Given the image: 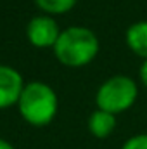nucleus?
Wrapping results in <instances>:
<instances>
[{
    "label": "nucleus",
    "instance_id": "obj_7",
    "mask_svg": "<svg viewBox=\"0 0 147 149\" xmlns=\"http://www.w3.org/2000/svg\"><path fill=\"white\" fill-rule=\"evenodd\" d=\"M114 128H116V114H112V113L97 108V111H94L88 118V130L97 139L109 137L114 132Z\"/></svg>",
    "mask_w": 147,
    "mask_h": 149
},
{
    "label": "nucleus",
    "instance_id": "obj_6",
    "mask_svg": "<svg viewBox=\"0 0 147 149\" xmlns=\"http://www.w3.org/2000/svg\"><path fill=\"white\" fill-rule=\"evenodd\" d=\"M125 40H126L128 49L135 56L147 59V21H137L130 24L126 30Z\"/></svg>",
    "mask_w": 147,
    "mask_h": 149
},
{
    "label": "nucleus",
    "instance_id": "obj_11",
    "mask_svg": "<svg viewBox=\"0 0 147 149\" xmlns=\"http://www.w3.org/2000/svg\"><path fill=\"white\" fill-rule=\"evenodd\" d=\"M0 149H14V148H12V144H9L7 141L0 139Z\"/></svg>",
    "mask_w": 147,
    "mask_h": 149
},
{
    "label": "nucleus",
    "instance_id": "obj_9",
    "mask_svg": "<svg viewBox=\"0 0 147 149\" xmlns=\"http://www.w3.org/2000/svg\"><path fill=\"white\" fill-rule=\"evenodd\" d=\"M121 149H147V134H139L125 141Z\"/></svg>",
    "mask_w": 147,
    "mask_h": 149
},
{
    "label": "nucleus",
    "instance_id": "obj_5",
    "mask_svg": "<svg viewBox=\"0 0 147 149\" xmlns=\"http://www.w3.org/2000/svg\"><path fill=\"white\" fill-rule=\"evenodd\" d=\"M24 85L23 76L14 68L0 66V109L16 104L21 97Z\"/></svg>",
    "mask_w": 147,
    "mask_h": 149
},
{
    "label": "nucleus",
    "instance_id": "obj_8",
    "mask_svg": "<svg viewBox=\"0 0 147 149\" xmlns=\"http://www.w3.org/2000/svg\"><path fill=\"white\" fill-rule=\"evenodd\" d=\"M35 3L49 14H64L73 9L76 0H35Z\"/></svg>",
    "mask_w": 147,
    "mask_h": 149
},
{
    "label": "nucleus",
    "instance_id": "obj_3",
    "mask_svg": "<svg viewBox=\"0 0 147 149\" xmlns=\"http://www.w3.org/2000/svg\"><path fill=\"white\" fill-rule=\"evenodd\" d=\"M139 95V87L135 80L125 74H116L107 78L97 90L95 102L99 109H104L112 114L128 111Z\"/></svg>",
    "mask_w": 147,
    "mask_h": 149
},
{
    "label": "nucleus",
    "instance_id": "obj_4",
    "mask_svg": "<svg viewBox=\"0 0 147 149\" xmlns=\"http://www.w3.org/2000/svg\"><path fill=\"white\" fill-rule=\"evenodd\" d=\"M26 35L31 45L45 49V47H54L57 38L61 35L57 23L50 16H37L28 23Z\"/></svg>",
    "mask_w": 147,
    "mask_h": 149
},
{
    "label": "nucleus",
    "instance_id": "obj_1",
    "mask_svg": "<svg viewBox=\"0 0 147 149\" xmlns=\"http://www.w3.org/2000/svg\"><path fill=\"white\" fill-rule=\"evenodd\" d=\"M59 63L69 68H81L95 59L99 54V38L85 26H71L57 38L54 45Z\"/></svg>",
    "mask_w": 147,
    "mask_h": 149
},
{
    "label": "nucleus",
    "instance_id": "obj_10",
    "mask_svg": "<svg viewBox=\"0 0 147 149\" xmlns=\"http://www.w3.org/2000/svg\"><path fill=\"white\" fill-rule=\"evenodd\" d=\"M139 78H140V83L144 87H147V59H144V63L139 70Z\"/></svg>",
    "mask_w": 147,
    "mask_h": 149
},
{
    "label": "nucleus",
    "instance_id": "obj_2",
    "mask_svg": "<svg viewBox=\"0 0 147 149\" xmlns=\"http://www.w3.org/2000/svg\"><path fill=\"white\" fill-rule=\"evenodd\" d=\"M21 116L33 127L49 125L57 113V95L43 81H31L24 85L17 101Z\"/></svg>",
    "mask_w": 147,
    "mask_h": 149
}]
</instances>
